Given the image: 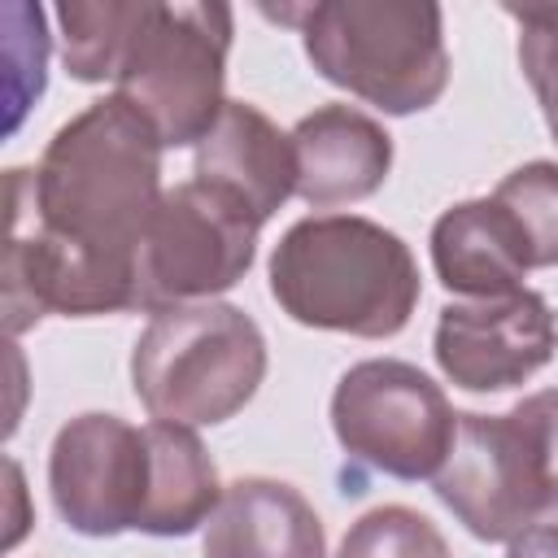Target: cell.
Masks as SVG:
<instances>
[{
    "label": "cell",
    "mask_w": 558,
    "mask_h": 558,
    "mask_svg": "<svg viewBox=\"0 0 558 558\" xmlns=\"http://www.w3.org/2000/svg\"><path fill=\"white\" fill-rule=\"evenodd\" d=\"M527 235L532 270L558 266V161H527L510 170L493 192Z\"/></svg>",
    "instance_id": "obj_17"
},
{
    "label": "cell",
    "mask_w": 558,
    "mask_h": 558,
    "mask_svg": "<svg viewBox=\"0 0 558 558\" xmlns=\"http://www.w3.org/2000/svg\"><path fill=\"white\" fill-rule=\"evenodd\" d=\"M436 366L466 392H506L527 384L558 353V314L532 288L453 301L436 318Z\"/></svg>",
    "instance_id": "obj_10"
},
{
    "label": "cell",
    "mask_w": 558,
    "mask_h": 558,
    "mask_svg": "<svg viewBox=\"0 0 558 558\" xmlns=\"http://www.w3.org/2000/svg\"><path fill=\"white\" fill-rule=\"evenodd\" d=\"M235 35L231 4H157L140 0L122 48L113 96L135 105L166 148L201 144L227 109V52Z\"/></svg>",
    "instance_id": "obj_6"
},
{
    "label": "cell",
    "mask_w": 558,
    "mask_h": 558,
    "mask_svg": "<svg viewBox=\"0 0 558 558\" xmlns=\"http://www.w3.org/2000/svg\"><path fill=\"white\" fill-rule=\"evenodd\" d=\"M436 497L475 541H514L558 510V388L506 414H458V436L436 471Z\"/></svg>",
    "instance_id": "obj_4"
},
{
    "label": "cell",
    "mask_w": 558,
    "mask_h": 558,
    "mask_svg": "<svg viewBox=\"0 0 558 558\" xmlns=\"http://www.w3.org/2000/svg\"><path fill=\"white\" fill-rule=\"evenodd\" d=\"M432 266L449 292L484 301L523 288L532 248L523 227L497 196H475L449 205L432 222Z\"/></svg>",
    "instance_id": "obj_13"
},
{
    "label": "cell",
    "mask_w": 558,
    "mask_h": 558,
    "mask_svg": "<svg viewBox=\"0 0 558 558\" xmlns=\"http://www.w3.org/2000/svg\"><path fill=\"white\" fill-rule=\"evenodd\" d=\"M549 135H554V144H558V126H554V131H549Z\"/></svg>",
    "instance_id": "obj_21"
},
{
    "label": "cell",
    "mask_w": 558,
    "mask_h": 558,
    "mask_svg": "<svg viewBox=\"0 0 558 558\" xmlns=\"http://www.w3.org/2000/svg\"><path fill=\"white\" fill-rule=\"evenodd\" d=\"M270 296L301 327L388 340L410 323L423 279L397 231L362 214H314L275 244Z\"/></svg>",
    "instance_id": "obj_2"
},
{
    "label": "cell",
    "mask_w": 558,
    "mask_h": 558,
    "mask_svg": "<svg viewBox=\"0 0 558 558\" xmlns=\"http://www.w3.org/2000/svg\"><path fill=\"white\" fill-rule=\"evenodd\" d=\"M506 13L519 22V65L554 131L558 126V4H506Z\"/></svg>",
    "instance_id": "obj_19"
},
{
    "label": "cell",
    "mask_w": 558,
    "mask_h": 558,
    "mask_svg": "<svg viewBox=\"0 0 558 558\" xmlns=\"http://www.w3.org/2000/svg\"><path fill=\"white\" fill-rule=\"evenodd\" d=\"M205 558H327V536L301 488L248 475L222 488L205 523Z\"/></svg>",
    "instance_id": "obj_14"
},
{
    "label": "cell",
    "mask_w": 558,
    "mask_h": 558,
    "mask_svg": "<svg viewBox=\"0 0 558 558\" xmlns=\"http://www.w3.org/2000/svg\"><path fill=\"white\" fill-rule=\"evenodd\" d=\"M336 558H449V545L427 514L410 506H375L344 532Z\"/></svg>",
    "instance_id": "obj_18"
},
{
    "label": "cell",
    "mask_w": 558,
    "mask_h": 558,
    "mask_svg": "<svg viewBox=\"0 0 558 558\" xmlns=\"http://www.w3.org/2000/svg\"><path fill=\"white\" fill-rule=\"evenodd\" d=\"M148 497L135 532L148 536H192L222 501L218 466L201 436L179 423H148Z\"/></svg>",
    "instance_id": "obj_15"
},
{
    "label": "cell",
    "mask_w": 558,
    "mask_h": 558,
    "mask_svg": "<svg viewBox=\"0 0 558 558\" xmlns=\"http://www.w3.org/2000/svg\"><path fill=\"white\" fill-rule=\"evenodd\" d=\"M266 379L262 327L222 301L153 314L131 349V388L153 423L214 427L240 414Z\"/></svg>",
    "instance_id": "obj_5"
},
{
    "label": "cell",
    "mask_w": 558,
    "mask_h": 558,
    "mask_svg": "<svg viewBox=\"0 0 558 558\" xmlns=\"http://www.w3.org/2000/svg\"><path fill=\"white\" fill-rule=\"evenodd\" d=\"M331 432L340 449L392 480H436L445 466L458 414L440 384L397 357H371L340 375L331 392Z\"/></svg>",
    "instance_id": "obj_8"
},
{
    "label": "cell",
    "mask_w": 558,
    "mask_h": 558,
    "mask_svg": "<svg viewBox=\"0 0 558 558\" xmlns=\"http://www.w3.org/2000/svg\"><path fill=\"white\" fill-rule=\"evenodd\" d=\"M262 13L301 31L327 83L392 118L432 109L449 87L445 13L432 0H318Z\"/></svg>",
    "instance_id": "obj_3"
},
{
    "label": "cell",
    "mask_w": 558,
    "mask_h": 558,
    "mask_svg": "<svg viewBox=\"0 0 558 558\" xmlns=\"http://www.w3.org/2000/svg\"><path fill=\"white\" fill-rule=\"evenodd\" d=\"M52 506L78 536H122L140 527L148 497V436L118 414L70 418L48 449Z\"/></svg>",
    "instance_id": "obj_9"
},
{
    "label": "cell",
    "mask_w": 558,
    "mask_h": 558,
    "mask_svg": "<svg viewBox=\"0 0 558 558\" xmlns=\"http://www.w3.org/2000/svg\"><path fill=\"white\" fill-rule=\"evenodd\" d=\"M296 196L314 209L353 205L384 187L392 135L353 105H323L292 126Z\"/></svg>",
    "instance_id": "obj_11"
},
{
    "label": "cell",
    "mask_w": 558,
    "mask_h": 558,
    "mask_svg": "<svg viewBox=\"0 0 558 558\" xmlns=\"http://www.w3.org/2000/svg\"><path fill=\"white\" fill-rule=\"evenodd\" d=\"M161 153L157 126L122 96H105L48 140L35 170H9V196L65 248L135 279V253L161 201Z\"/></svg>",
    "instance_id": "obj_1"
},
{
    "label": "cell",
    "mask_w": 558,
    "mask_h": 558,
    "mask_svg": "<svg viewBox=\"0 0 558 558\" xmlns=\"http://www.w3.org/2000/svg\"><path fill=\"white\" fill-rule=\"evenodd\" d=\"M506 558H558V523H536L510 541Z\"/></svg>",
    "instance_id": "obj_20"
},
{
    "label": "cell",
    "mask_w": 558,
    "mask_h": 558,
    "mask_svg": "<svg viewBox=\"0 0 558 558\" xmlns=\"http://www.w3.org/2000/svg\"><path fill=\"white\" fill-rule=\"evenodd\" d=\"M192 179L227 192L266 227L296 192L292 135H283L257 105L227 100L214 131L196 144Z\"/></svg>",
    "instance_id": "obj_12"
},
{
    "label": "cell",
    "mask_w": 558,
    "mask_h": 558,
    "mask_svg": "<svg viewBox=\"0 0 558 558\" xmlns=\"http://www.w3.org/2000/svg\"><path fill=\"white\" fill-rule=\"evenodd\" d=\"M140 4L135 0H70L57 4L61 61L78 83H105L118 74L122 48L131 39Z\"/></svg>",
    "instance_id": "obj_16"
},
{
    "label": "cell",
    "mask_w": 558,
    "mask_h": 558,
    "mask_svg": "<svg viewBox=\"0 0 558 558\" xmlns=\"http://www.w3.org/2000/svg\"><path fill=\"white\" fill-rule=\"evenodd\" d=\"M257 231L240 201L201 179L161 192L135 253V310L166 314L235 288L257 257Z\"/></svg>",
    "instance_id": "obj_7"
}]
</instances>
